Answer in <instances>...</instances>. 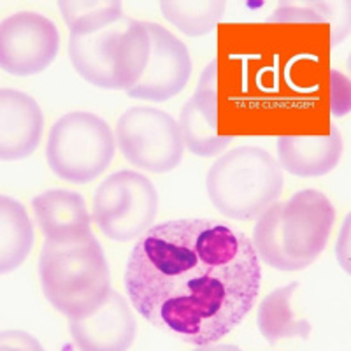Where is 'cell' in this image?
Listing matches in <instances>:
<instances>
[{"mask_svg": "<svg viewBox=\"0 0 351 351\" xmlns=\"http://www.w3.org/2000/svg\"><path fill=\"white\" fill-rule=\"evenodd\" d=\"M260 281L252 239L218 219L153 225L132 247L125 267L134 309L193 346L230 334L253 309Z\"/></svg>", "mask_w": 351, "mask_h": 351, "instance_id": "1", "label": "cell"}, {"mask_svg": "<svg viewBox=\"0 0 351 351\" xmlns=\"http://www.w3.org/2000/svg\"><path fill=\"white\" fill-rule=\"evenodd\" d=\"M334 223L330 199L318 190H300L256 219L253 250L276 271H302L324 253Z\"/></svg>", "mask_w": 351, "mask_h": 351, "instance_id": "2", "label": "cell"}, {"mask_svg": "<svg viewBox=\"0 0 351 351\" xmlns=\"http://www.w3.org/2000/svg\"><path fill=\"white\" fill-rule=\"evenodd\" d=\"M39 278L46 299L69 319L92 315L112 290L108 258L95 236L71 244L46 241Z\"/></svg>", "mask_w": 351, "mask_h": 351, "instance_id": "3", "label": "cell"}, {"mask_svg": "<svg viewBox=\"0 0 351 351\" xmlns=\"http://www.w3.org/2000/svg\"><path fill=\"white\" fill-rule=\"evenodd\" d=\"M283 171L269 152L239 146L219 156L206 176L211 204L225 218L258 219L283 193Z\"/></svg>", "mask_w": 351, "mask_h": 351, "instance_id": "4", "label": "cell"}, {"mask_svg": "<svg viewBox=\"0 0 351 351\" xmlns=\"http://www.w3.org/2000/svg\"><path fill=\"white\" fill-rule=\"evenodd\" d=\"M69 56L77 74L93 86L128 92L148 64L146 21L123 16L92 36H71Z\"/></svg>", "mask_w": 351, "mask_h": 351, "instance_id": "5", "label": "cell"}, {"mask_svg": "<svg viewBox=\"0 0 351 351\" xmlns=\"http://www.w3.org/2000/svg\"><path fill=\"white\" fill-rule=\"evenodd\" d=\"M114 134L100 116L74 111L53 123L46 158L60 180L84 184L104 174L114 158Z\"/></svg>", "mask_w": 351, "mask_h": 351, "instance_id": "6", "label": "cell"}, {"mask_svg": "<svg viewBox=\"0 0 351 351\" xmlns=\"http://www.w3.org/2000/svg\"><path fill=\"white\" fill-rule=\"evenodd\" d=\"M158 211L155 184L136 171H118L95 190L92 219L108 239L128 243L153 227Z\"/></svg>", "mask_w": 351, "mask_h": 351, "instance_id": "7", "label": "cell"}, {"mask_svg": "<svg viewBox=\"0 0 351 351\" xmlns=\"http://www.w3.org/2000/svg\"><path fill=\"white\" fill-rule=\"evenodd\" d=\"M114 143L128 164L141 171L165 174L183 160L178 121L155 108L127 109L116 123Z\"/></svg>", "mask_w": 351, "mask_h": 351, "instance_id": "8", "label": "cell"}, {"mask_svg": "<svg viewBox=\"0 0 351 351\" xmlns=\"http://www.w3.org/2000/svg\"><path fill=\"white\" fill-rule=\"evenodd\" d=\"M58 49V28L39 12H14L0 21V69L8 74H39L53 64Z\"/></svg>", "mask_w": 351, "mask_h": 351, "instance_id": "9", "label": "cell"}, {"mask_svg": "<svg viewBox=\"0 0 351 351\" xmlns=\"http://www.w3.org/2000/svg\"><path fill=\"white\" fill-rule=\"evenodd\" d=\"M149 58L143 76L128 90L132 99L165 102L184 90L192 76V58L184 43L167 28L146 21Z\"/></svg>", "mask_w": 351, "mask_h": 351, "instance_id": "10", "label": "cell"}, {"mask_svg": "<svg viewBox=\"0 0 351 351\" xmlns=\"http://www.w3.org/2000/svg\"><path fill=\"white\" fill-rule=\"evenodd\" d=\"M184 148L202 158L221 155L230 146L232 136L218 132V62L204 69L195 92L183 106L178 120Z\"/></svg>", "mask_w": 351, "mask_h": 351, "instance_id": "11", "label": "cell"}, {"mask_svg": "<svg viewBox=\"0 0 351 351\" xmlns=\"http://www.w3.org/2000/svg\"><path fill=\"white\" fill-rule=\"evenodd\" d=\"M69 330L80 351H128L137 324L127 299L111 290L92 315L69 319Z\"/></svg>", "mask_w": 351, "mask_h": 351, "instance_id": "12", "label": "cell"}, {"mask_svg": "<svg viewBox=\"0 0 351 351\" xmlns=\"http://www.w3.org/2000/svg\"><path fill=\"white\" fill-rule=\"evenodd\" d=\"M44 116L36 99L11 88L0 90V160L32 155L43 139Z\"/></svg>", "mask_w": 351, "mask_h": 351, "instance_id": "13", "label": "cell"}, {"mask_svg": "<svg viewBox=\"0 0 351 351\" xmlns=\"http://www.w3.org/2000/svg\"><path fill=\"white\" fill-rule=\"evenodd\" d=\"M36 221L53 244L80 243L93 236L84 197L71 190H48L32 200Z\"/></svg>", "mask_w": 351, "mask_h": 351, "instance_id": "14", "label": "cell"}, {"mask_svg": "<svg viewBox=\"0 0 351 351\" xmlns=\"http://www.w3.org/2000/svg\"><path fill=\"white\" fill-rule=\"evenodd\" d=\"M278 164L299 178H318L334 171L343 156V137L337 127L327 136H281L276 143Z\"/></svg>", "mask_w": 351, "mask_h": 351, "instance_id": "15", "label": "cell"}, {"mask_svg": "<svg viewBox=\"0 0 351 351\" xmlns=\"http://www.w3.org/2000/svg\"><path fill=\"white\" fill-rule=\"evenodd\" d=\"M34 225L16 199L0 195V274L16 271L34 247Z\"/></svg>", "mask_w": 351, "mask_h": 351, "instance_id": "16", "label": "cell"}, {"mask_svg": "<svg viewBox=\"0 0 351 351\" xmlns=\"http://www.w3.org/2000/svg\"><path fill=\"white\" fill-rule=\"evenodd\" d=\"M299 283H290L287 287L276 288L262 299L256 315L260 334L269 344H276L281 339L300 337L307 339L311 334V325L306 319H297L291 309V299L295 295Z\"/></svg>", "mask_w": 351, "mask_h": 351, "instance_id": "17", "label": "cell"}, {"mask_svg": "<svg viewBox=\"0 0 351 351\" xmlns=\"http://www.w3.org/2000/svg\"><path fill=\"white\" fill-rule=\"evenodd\" d=\"M350 20V2H280L269 16L271 23H328L332 46L348 36Z\"/></svg>", "mask_w": 351, "mask_h": 351, "instance_id": "18", "label": "cell"}, {"mask_svg": "<svg viewBox=\"0 0 351 351\" xmlns=\"http://www.w3.org/2000/svg\"><path fill=\"white\" fill-rule=\"evenodd\" d=\"M160 9L169 23L190 37L211 34L227 11L223 0H164Z\"/></svg>", "mask_w": 351, "mask_h": 351, "instance_id": "19", "label": "cell"}, {"mask_svg": "<svg viewBox=\"0 0 351 351\" xmlns=\"http://www.w3.org/2000/svg\"><path fill=\"white\" fill-rule=\"evenodd\" d=\"M58 8L71 36L76 37L100 32L125 16L120 0H60Z\"/></svg>", "mask_w": 351, "mask_h": 351, "instance_id": "20", "label": "cell"}, {"mask_svg": "<svg viewBox=\"0 0 351 351\" xmlns=\"http://www.w3.org/2000/svg\"><path fill=\"white\" fill-rule=\"evenodd\" d=\"M351 108V84L350 80L339 71H330V112L343 118Z\"/></svg>", "mask_w": 351, "mask_h": 351, "instance_id": "21", "label": "cell"}, {"mask_svg": "<svg viewBox=\"0 0 351 351\" xmlns=\"http://www.w3.org/2000/svg\"><path fill=\"white\" fill-rule=\"evenodd\" d=\"M0 351H46L32 334L23 330L0 332Z\"/></svg>", "mask_w": 351, "mask_h": 351, "instance_id": "22", "label": "cell"}, {"mask_svg": "<svg viewBox=\"0 0 351 351\" xmlns=\"http://www.w3.org/2000/svg\"><path fill=\"white\" fill-rule=\"evenodd\" d=\"M335 256H337L341 267L350 272V216H346L343 228L339 232V239L335 244Z\"/></svg>", "mask_w": 351, "mask_h": 351, "instance_id": "23", "label": "cell"}, {"mask_svg": "<svg viewBox=\"0 0 351 351\" xmlns=\"http://www.w3.org/2000/svg\"><path fill=\"white\" fill-rule=\"evenodd\" d=\"M193 351H243L239 346L234 344H206V346H197Z\"/></svg>", "mask_w": 351, "mask_h": 351, "instance_id": "24", "label": "cell"}]
</instances>
